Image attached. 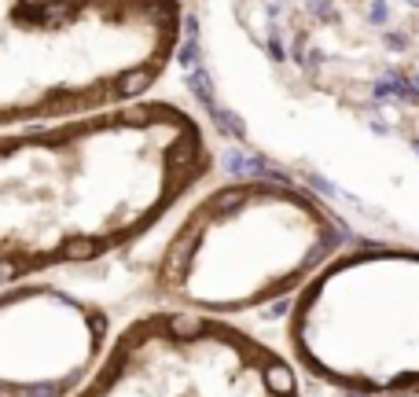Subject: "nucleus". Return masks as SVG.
Masks as SVG:
<instances>
[{
    "mask_svg": "<svg viewBox=\"0 0 419 397\" xmlns=\"http://www.w3.org/2000/svg\"><path fill=\"white\" fill-rule=\"evenodd\" d=\"M188 85H191V92L203 100L206 107H210V115L217 110V103H213V85H210V78H206V70H191L188 74Z\"/></svg>",
    "mask_w": 419,
    "mask_h": 397,
    "instance_id": "1",
    "label": "nucleus"
},
{
    "mask_svg": "<svg viewBox=\"0 0 419 397\" xmlns=\"http://www.w3.org/2000/svg\"><path fill=\"white\" fill-rule=\"evenodd\" d=\"M213 118H217V125H221V132H228V137H243V125H239V118H232L228 110H213Z\"/></svg>",
    "mask_w": 419,
    "mask_h": 397,
    "instance_id": "2",
    "label": "nucleus"
},
{
    "mask_svg": "<svg viewBox=\"0 0 419 397\" xmlns=\"http://www.w3.org/2000/svg\"><path fill=\"white\" fill-rule=\"evenodd\" d=\"M147 81H151V74H147V70H140V74H129V78L118 85V92H122V96H132V92H140V88H144Z\"/></svg>",
    "mask_w": 419,
    "mask_h": 397,
    "instance_id": "3",
    "label": "nucleus"
},
{
    "mask_svg": "<svg viewBox=\"0 0 419 397\" xmlns=\"http://www.w3.org/2000/svg\"><path fill=\"white\" fill-rule=\"evenodd\" d=\"M269 383H272L276 390H291V371H287V368H272V371H269Z\"/></svg>",
    "mask_w": 419,
    "mask_h": 397,
    "instance_id": "4",
    "label": "nucleus"
},
{
    "mask_svg": "<svg viewBox=\"0 0 419 397\" xmlns=\"http://www.w3.org/2000/svg\"><path fill=\"white\" fill-rule=\"evenodd\" d=\"M397 96L401 100H419V85H412V81H405V78H397Z\"/></svg>",
    "mask_w": 419,
    "mask_h": 397,
    "instance_id": "5",
    "label": "nucleus"
},
{
    "mask_svg": "<svg viewBox=\"0 0 419 397\" xmlns=\"http://www.w3.org/2000/svg\"><path fill=\"white\" fill-rule=\"evenodd\" d=\"M386 4H383V0H375V4H371V22H386Z\"/></svg>",
    "mask_w": 419,
    "mask_h": 397,
    "instance_id": "6",
    "label": "nucleus"
},
{
    "mask_svg": "<svg viewBox=\"0 0 419 397\" xmlns=\"http://www.w3.org/2000/svg\"><path fill=\"white\" fill-rule=\"evenodd\" d=\"M327 8H331V0H309V11L313 15H327Z\"/></svg>",
    "mask_w": 419,
    "mask_h": 397,
    "instance_id": "7",
    "label": "nucleus"
},
{
    "mask_svg": "<svg viewBox=\"0 0 419 397\" xmlns=\"http://www.w3.org/2000/svg\"><path fill=\"white\" fill-rule=\"evenodd\" d=\"M386 44H390L393 52H401V48H405V37H401V33H390V37H386Z\"/></svg>",
    "mask_w": 419,
    "mask_h": 397,
    "instance_id": "8",
    "label": "nucleus"
},
{
    "mask_svg": "<svg viewBox=\"0 0 419 397\" xmlns=\"http://www.w3.org/2000/svg\"><path fill=\"white\" fill-rule=\"evenodd\" d=\"M412 4H419V0H412Z\"/></svg>",
    "mask_w": 419,
    "mask_h": 397,
    "instance_id": "9",
    "label": "nucleus"
}]
</instances>
